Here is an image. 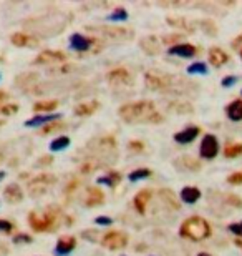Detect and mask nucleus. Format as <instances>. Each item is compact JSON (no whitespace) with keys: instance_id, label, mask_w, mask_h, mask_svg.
<instances>
[{"instance_id":"09e8293b","label":"nucleus","mask_w":242,"mask_h":256,"mask_svg":"<svg viewBox=\"0 0 242 256\" xmlns=\"http://www.w3.org/2000/svg\"><path fill=\"white\" fill-rule=\"evenodd\" d=\"M241 94H242V92H241Z\"/></svg>"},{"instance_id":"ddd939ff","label":"nucleus","mask_w":242,"mask_h":256,"mask_svg":"<svg viewBox=\"0 0 242 256\" xmlns=\"http://www.w3.org/2000/svg\"><path fill=\"white\" fill-rule=\"evenodd\" d=\"M3 198L7 200L8 203L17 204V203H20L23 200V192H22V188L17 185V183H10V185L5 186Z\"/></svg>"},{"instance_id":"ea45409f","label":"nucleus","mask_w":242,"mask_h":256,"mask_svg":"<svg viewBox=\"0 0 242 256\" xmlns=\"http://www.w3.org/2000/svg\"><path fill=\"white\" fill-rule=\"evenodd\" d=\"M236 82H238V76H226V78H223V86H226V88H229V86H233Z\"/></svg>"},{"instance_id":"49530a36","label":"nucleus","mask_w":242,"mask_h":256,"mask_svg":"<svg viewBox=\"0 0 242 256\" xmlns=\"http://www.w3.org/2000/svg\"><path fill=\"white\" fill-rule=\"evenodd\" d=\"M0 125H3V122H2V120H0Z\"/></svg>"},{"instance_id":"6e6552de","label":"nucleus","mask_w":242,"mask_h":256,"mask_svg":"<svg viewBox=\"0 0 242 256\" xmlns=\"http://www.w3.org/2000/svg\"><path fill=\"white\" fill-rule=\"evenodd\" d=\"M219 152V143H218V138L214 135H206L203 138V142H201V146H199V153L201 156L206 158V160H211V158H214L218 155Z\"/></svg>"},{"instance_id":"aec40b11","label":"nucleus","mask_w":242,"mask_h":256,"mask_svg":"<svg viewBox=\"0 0 242 256\" xmlns=\"http://www.w3.org/2000/svg\"><path fill=\"white\" fill-rule=\"evenodd\" d=\"M85 203H86V206H100L101 203H105V193H103L100 188L91 186L88 193H86Z\"/></svg>"},{"instance_id":"c85d7f7f","label":"nucleus","mask_w":242,"mask_h":256,"mask_svg":"<svg viewBox=\"0 0 242 256\" xmlns=\"http://www.w3.org/2000/svg\"><path fill=\"white\" fill-rule=\"evenodd\" d=\"M151 176V170L149 168H140V170H135V172H131L130 173V182H140V180H145V178H149Z\"/></svg>"},{"instance_id":"1a4fd4ad","label":"nucleus","mask_w":242,"mask_h":256,"mask_svg":"<svg viewBox=\"0 0 242 256\" xmlns=\"http://www.w3.org/2000/svg\"><path fill=\"white\" fill-rule=\"evenodd\" d=\"M66 62V54L60 52V50H45L33 60V65H51Z\"/></svg>"},{"instance_id":"7c9ffc66","label":"nucleus","mask_w":242,"mask_h":256,"mask_svg":"<svg viewBox=\"0 0 242 256\" xmlns=\"http://www.w3.org/2000/svg\"><path fill=\"white\" fill-rule=\"evenodd\" d=\"M188 74H191V75H196V74L206 75V74H208V65L203 64V62H196V64L188 66Z\"/></svg>"},{"instance_id":"9b49d317","label":"nucleus","mask_w":242,"mask_h":256,"mask_svg":"<svg viewBox=\"0 0 242 256\" xmlns=\"http://www.w3.org/2000/svg\"><path fill=\"white\" fill-rule=\"evenodd\" d=\"M76 246V238L75 236H70V234H65V236H60L58 242H56V246H55V252L56 254L60 256H65L71 253Z\"/></svg>"},{"instance_id":"9d476101","label":"nucleus","mask_w":242,"mask_h":256,"mask_svg":"<svg viewBox=\"0 0 242 256\" xmlns=\"http://www.w3.org/2000/svg\"><path fill=\"white\" fill-rule=\"evenodd\" d=\"M95 30H98V32H101V34H105L108 35V37H111V38H120V40H130L133 38V34L130 28H121V27H93Z\"/></svg>"},{"instance_id":"c756f323","label":"nucleus","mask_w":242,"mask_h":256,"mask_svg":"<svg viewBox=\"0 0 242 256\" xmlns=\"http://www.w3.org/2000/svg\"><path fill=\"white\" fill-rule=\"evenodd\" d=\"M65 126H66V125L63 124V122H61V120H56V122H51V124H48V125H45V126L42 128V133H43V135H48V133L63 130Z\"/></svg>"},{"instance_id":"423d86ee","label":"nucleus","mask_w":242,"mask_h":256,"mask_svg":"<svg viewBox=\"0 0 242 256\" xmlns=\"http://www.w3.org/2000/svg\"><path fill=\"white\" fill-rule=\"evenodd\" d=\"M101 244L108 250H123L128 244V236L123 232H110L101 238Z\"/></svg>"},{"instance_id":"f704fd0d","label":"nucleus","mask_w":242,"mask_h":256,"mask_svg":"<svg viewBox=\"0 0 242 256\" xmlns=\"http://www.w3.org/2000/svg\"><path fill=\"white\" fill-rule=\"evenodd\" d=\"M13 243L28 244V243H32V236H28V234H25V233H20V234H17V236L13 238Z\"/></svg>"},{"instance_id":"7ed1b4c3","label":"nucleus","mask_w":242,"mask_h":256,"mask_svg":"<svg viewBox=\"0 0 242 256\" xmlns=\"http://www.w3.org/2000/svg\"><path fill=\"white\" fill-rule=\"evenodd\" d=\"M60 216L61 214L58 213L56 208H47L45 210L43 214H38L32 212L28 214V223L35 232H55L60 224Z\"/></svg>"},{"instance_id":"79ce46f5","label":"nucleus","mask_w":242,"mask_h":256,"mask_svg":"<svg viewBox=\"0 0 242 256\" xmlns=\"http://www.w3.org/2000/svg\"><path fill=\"white\" fill-rule=\"evenodd\" d=\"M50 163H53V156H42L37 162V165L38 166H45V165H50Z\"/></svg>"},{"instance_id":"2f4dec72","label":"nucleus","mask_w":242,"mask_h":256,"mask_svg":"<svg viewBox=\"0 0 242 256\" xmlns=\"http://www.w3.org/2000/svg\"><path fill=\"white\" fill-rule=\"evenodd\" d=\"M106 18H108V20H111V22H118V20H120V22H125V20L128 18V12H126L125 8H121V7H120V8H116L113 14L108 15Z\"/></svg>"},{"instance_id":"4468645a","label":"nucleus","mask_w":242,"mask_h":256,"mask_svg":"<svg viewBox=\"0 0 242 256\" xmlns=\"http://www.w3.org/2000/svg\"><path fill=\"white\" fill-rule=\"evenodd\" d=\"M169 55H174V57H181V58H193L196 55V48L189 44H176L174 47L168 50Z\"/></svg>"},{"instance_id":"5701e85b","label":"nucleus","mask_w":242,"mask_h":256,"mask_svg":"<svg viewBox=\"0 0 242 256\" xmlns=\"http://www.w3.org/2000/svg\"><path fill=\"white\" fill-rule=\"evenodd\" d=\"M201 198V192L196 186H184L181 190V200L184 203L193 204Z\"/></svg>"},{"instance_id":"e433bc0d","label":"nucleus","mask_w":242,"mask_h":256,"mask_svg":"<svg viewBox=\"0 0 242 256\" xmlns=\"http://www.w3.org/2000/svg\"><path fill=\"white\" fill-rule=\"evenodd\" d=\"M13 228V223L7 222V220H0V233H12Z\"/></svg>"},{"instance_id":"2eb2a0df","label":"nucleus","mask_w":242,"mask_h":256,"mask_svg":"<svg viewBox=\"0 0 242 256\" xmlns=\"http://www.w3.org/2000/svg\"><path fill=\"white\" fill-rule=\"evenodd\" d=\"M201 133L199 130V126H188V128H184V130L181 132H178L176 135H174V140H176L178 143H191L196 140V136H198Z\"/></svg>"},{"instance_id":"20e7f679","label":"nucleus","mask_w":242,"mask_h":256,"mask_svg":"<svg viewBox=\"0 0 242 256\" xmlns=\"http://www.w3.org/2000/svg\"><path fill=\"white\" fill-rule=\"evenodd\" d=\"M56 183V176L55 175H38L37 178H33L32 182L28 183V194L32 198H40L47 193V188L50 185Z\"/></svg>"},{"instance_id":"de8ad7c7","label":"nucleus","mask_w":242,"mask_h":256,"mask_svg":"<svg viewBox=\"0 0 242 256\" xmlns=\"http://www.w3.org/2000/svg\"><path fill=\"white\" fill-rule=\"evenodd\" d=\"M0 78H2V75H0Z\"/></svg>"},{"instance_id":"cd10ccee","label":"nucleus","mask_w":242,"mask_h":256,"mask_svg":"<svg viewBox=\"0 0 242 256\" xmlns=\"http://www.w3.org/2000/svg\"><path fill=\"white\" fill-rule=\"evenodd\" d=\"M70 146V136H58L50 143V150L51 152H61L65 148Z\"/></svg>"},{"instance_id":"6ab92c4d","label":"nucleus","mask_w":242,"mask_h":256,"mask_svg":"<svg viewBox=\"0 0 242 256\" xmlns=\"http://www.w3.org/2000/svg\"><path fill=\"white\" fill-rule=\"evenodd\" d=\"M37 80H38V76L35 74H22L15 78V85H17L18 88L25 90V92H30L32 86L37 85Z\"/></svg>"},{"instance_id":"c9c22d12","label":"nucleus","mask_w":242,"mask_h":256,"mask_svg":"<svg viewBox=\"0 0 242 256\" xmlns=\"http://www.w3.org/2000/svg\"><path fill=\"white\" fill-rule=\"evenodd\" d=\"M18 112V105H3L0 108V115H12V114H17Z\"/></svg>"},{"instance_id":"72a5a7b5","label":"nucleus","mask_w":242,"mask_h":256,"mask_svg":"<svg viewBox=\"0 0 242 256\" xmlns=\"http://www.w3.org/2000/svg\"><path fill=\"white\" fill-rule=\"evenodd\" d=\"M159 194H161L163 198H166V202L169 203V204H173L174 208H179V204H178V200H176V196L169 192V190H161L159 192Z\"/></svg>"},{"instance_id":"37998d69","label":"nucleus","mask_w":242,"mask_h":256,"mask_svg":"<svg viewBox=\"0 0 242 256\" xmlns=\"http://www.w3.org/2000/svg\"><path fill=\"white\" fill-rule=\"evenodd\" d=\"M113 220L110 216H98L96 218V224H105V226H108V224H111Z\"/></svg>"},{"instance_id":"39448f33","label":"nucleus","mask_w":242,"mask_h":256,"mask_svg":"<svg viewBox=\"0 0 242 256\" xmlns=\"http://www.w3.org/2000/svg\"><path fill=\"white\" fill-rule=\"evenodd\" d=\"M95 45H101V42L96 38H88L81 34H73L70 37V47L75 52H95L93 50Z\"/></svg>"},{"instance_id":"4be33fe9","label":"nucleus","mask_w":242,"mask_h":256,"mask_svg":"<svg viewBox=\"0 0 242 256\" xmlns=\"http://www.w3.org/2000/svg\"><path fill=\"white\" fill-rule=\"evenodd\" d=\"M229 60V57L226 55L223 50L218 48V47H214V48H211L209 50V62L211 65H214V66H223L226 62Z\"/></svg>"},{"instance_id":"393cba45","label":"nucleus","mask_w":242,"mask_h":256,"mask_svg":"<svg viewBox=\"0 0 242 256\" xmlns=\"http://www.w3.org/2000/svg\"><path fill=\"white\" fill-rule=\"evenodd\" d=\"M228 116L233 122H241L242 120V100H236L233 102L228 108Z\"/></svg>"},{"instance_id":"f03ea898","label":"nucleus","mask_w":242,"mask_h":256,"mask_svg":"<svg viewBox=\"0 0 242 256\" xmlns=\"http://www.w3.org/2000/svg\"><path fill=\"white\" fill-rule=\"evenodd\" d=\"M179 233H181V236L191 240V242H203V240H206L211 234V226L204 218L191 216L184 220Z\"/></svg>"},{"instance_id":"473e14b6","label":"nucleus","mask_w":242,"mask_h":256,"mask_svg":"<svg viewBox=\"0 0 242 256\" xmlns=\"http://www.w3.org/2000/svg\"><path fill=\"white\" fill-rule=\"evenodd\" d=\"M242 153V143H238V145H229L228 148L224 150V155L228 158H234Z\"/></svg>"},{"instance_id":"412c9836","label":"nucleus","mask_w":242,"mask_h":256,"mask_svg":"<svg viewBox=\"0 0 242 256\" xmlns=\"http://www.w3.org/2000/svg\"><path fill=\"white\" fill-rule=\"evenodd\" d=\"M100 108V104L96 100H91V102H86V104H80L75 106V115L78 116H88V115H93L95 112Z\"/></svg>"},{"instance_id":"dca6fc26","label":"nucleus","mask_w":242,"mask_h":256,"mask_svg":"<svg viewBox=\"0 0 242 256\" xmlns=\"http://www.w3.org/2000/svg\"><path fill=\"white\" fill-rule=\"evenodd\" d=\"M61 120L60 114H47V115H37L33 118H30L25 122V126H42V125H48L51 122Z\"/></svg>"},{"instance_id":"f257e3e1","label":"nucleus","mask_w":242,"mask_h":256,"mask_svg":"<svg viewBox=\"0 0 242 256\" xmlns=\"http://www.w3.org/2000/svg\"><path fill=\"white\" fill-rule=\"evenodd\" d=\"M118 115L121 116L123 122H126V124H130V125H138V124L156 125L163 122V115L159 114L154 104L149 100L131 102V104L123 105L121 108L118 110Z\"/></svg>"},{"instance_id":"b1692460","label":"nucleus","mask_w":242,"mask_h":256,"mask_svg":"<svg viewBox=\"0 0 242 256\" xmlns=\"http://www.w3.org/2000/svg\"><path fill=\"white\" fill-rule=\"evenodd\" d=\"M141 48L148 55H156L159 52V42L156 37H145L141 40Z\"/></svg>"},{"instance_id":"a18cd8bd","label":"nucleus","mask_w":242,"mask_h":256,"mask_svg":"<svg viewBox=\"0 0 242 256\" xmlns=\"http://www.w3.org/2000/svg\"><path fill=\"white\" fill-rule=\"evenodd\" d=\"M198 256H211V254H208V253H199Z\"/></svg>"},{"instance_id":"a211bd4d","label":"nucleus","mask_w":242,"mask_h":256,"mask_svg":"<svg viewBox=\"0 0 242 256\" xmlns=\"http://www.w3.org/2000/svg\"><path fill=\"white\" fill-rule=\"evenodd\" d=\"M149 198H151V190H148V188H145V190H141V192L136 193V196H135V200H133V203H135L136 212L140 213V214H145L146 206H148V203H149Z\"/></svg>"},{"instance_id":"a878e982","label":"nucleus","mask_w":242,"mask_h":256,"mask_svg":"<svg viewBox=\"0 0 242 256\" xmlns=\"http://www.w3.org/2000/svg\"><path fill=\"white\" fill-rule=\"evenodd\" d=\"M96 182L100 183V185H106L110 188H115L118 183L121 182V175L118 172H111V173H108V175H105V176H100Z\"/></svg>"},{"instance_id":"4c0bfd02","label":"nucleus","mask_w":242,"mask_h":256,"mask_svg":"<svg viewBox=\"0 0 242 256\" xmlns=\"http://www.w3.org/2000/svg\"><path fill=\"white\" fill-rule=\"evenodd\" d=\"M229 232H231V233H234V234H238V236H242V222H241V223H233V224H229Z\"/></svg>"},{"instance_id":"0eeeda50","label":"nucleus","mask_w":242,"mask_h":256,"mask_svg":"<svg viewBox=\"0 0 242 256\" xmlns=\"http://www.w3.org/2000/svg\"><path fill=\"white\" fill-rule=\"evenodd\" d=\"M146 85L151 90H164L166 86L171 85V80H169L168 75L161 74V72L149 70L146 74Z\"/></svg>"},{"instance_id":"f3484780","label":"nucleus","mask_w":242,"mask_h":256,"mask_svg":"<svg viewBox=\"0 0 242 256\" xmlns=\"http://www.w3.org/2000/svg\"><path fill=\"white\" fill-rule=\"evenodd\" d=\"M10 42H12L15 47H37L38 42L35 40L33 37H30V35L23 34V32H17L13 34L12 37H10Z\"/></svg>"},{"instance_id":"f8f14e48","label":"nucleus","mask_w":242,"mask_h":256,"mask_svg":"<svg viewBox=\"0 0 242 256\" xmlns=\"http://www.w3.org/2000/svg\"><path fill=\"white\" fill-rule=\"evenodd\" d=\"M130 80H131L130 72L126 68H115L108 74V82H110L111 85H128Z\"/></svg>"},{"instance_id":"c03bdc74","label":"nucleus","mask_w":242,"mask_h":256,"mask_svg":"<svg viewBox=\"0 0 242 256\" xmlns=\"http://www.w3.org/2000/svg\"><path fill=\"white\" fill-rule=\"evenodd\" d=\"M8 98V94H7V92H3V90H0V108H2V104H3V102L5 100H7Z\"/></svg>"},{"instance_id":"a19ab883","label":"nucleus","mask_w":242,"mask_h":256,"mask_svg":"<svg viewBox=\"0 0 242 256\" xmlns=\"http://www.w3.org/2000/svg\"><path fill=\"white\" fill-rule=\"evenodd\" d=\"M229 183H233V185H238V183H242V173H234L233 176L228 178Z\"/></svg>"},{"instance_id":"bb28decb","label":"nucleus","mask_w":242,"mask_h":256,"mask_svg":"<svg viewBox=\"0 0 242 256\" xmlns=\"http://www.w3.org/2000/svg\"><path fill=\"white\" fill-rule=\"evenodd\" d=\"M58 106V102L56 100H43V102H37L33 105L35 112H53Z\"/></svg>"},{"instance_id":"58836bf2","label":"nucleus","mask_w":242,"mask_h":256,"mask_svg":"<svg viewBox=\"0 0 242 256\" xmlns=\"http://www.w3.org/2000/svg\"><path fill=\"white\" fill-rule=\"evenodd\" d=\"M128 148L133 150V152H143V150H145V145H143L141 142H130V143H128Z\"/></svg>"}]
</instances>
